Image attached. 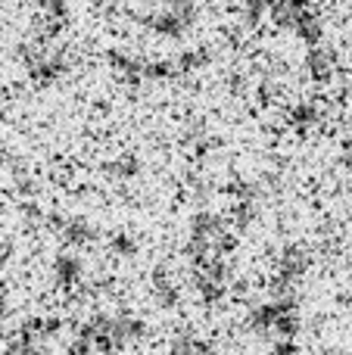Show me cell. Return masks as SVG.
Instances as JSON below:
<instances>
[{
    "label": "cell",
    "mask_w": 352,
    "mask_h": 355,
    "mask_svg": "<svg viewBox=\"0 0 352 355\" xmlns=\"http://www.w3.org/2000/svg\"><path fill=\"white\" fill-rule=\"evenodd\" d=\"M143 321L134 315H97L75 331L72 352L78 355H112L128 349L143 337Z\"/></svg>",
    "instance_id": "6da1fadb"
},
{
    "label": "cell",
    "mask_w": 352,
    "mask_h": 355,
    "mask_svg": "<svg viewBox=\"0 0 352 355\" xmlns=\"http://www.w3.org/2000/svg\"><path fill=\"white\" fill-rule=\"evenodd\" d=\"M247 327H253L256 334L272 340V346L281 343H297V334L303 331V318H299V309L290 296H278L259 302L253 312L247 315Z\"/></svg>",
    "instance_id": "7a4b0ae2"
},
{
    "label": "cell",
    "mask_w": 352,
    "mask_h": 355,
    "mask_svg": "<svg viewBox=\"0 0 352 355\" xmlns=\"http://www.w3.org/2000/svg\"><path fill=\"white\" fill-rule=\"evenodd\" d=\"M172 355H222V352L209 340L197 337V334H184V337H178L172 343Z\"/></svg>",
    "instance_id": "3957f363"
},
{
    "label": "cell",
    "mask_w": 352,
    "mask_h": 355,
    "mask_svg": "<svg viewBox=\"0 0 352 355\" xmlns=\"http://www.w3.org/2000/svg\"><path fill=\"white\" fill-rule=\"evenodd\" d=\"M56 281H60L62 290H75L81 284V265L66 256L60 265H56Z\"/></svg>",
    "instance_id": "277c9868"
},
{
    "label": "cell",
    "mask_w": 352,
    "mask_h": 355,
    "mask_svg": "<svg viewBox=\"0 0 352 355\" xmlns=\"http://www.w3.org/2000/svg\"><path fill=\"white\" fill-rule=\"evenodd\" d=\"M315 355H340V352H334V349H322V352H315Z\"/></svg>",
    "instance_id": "5b68a950"
}]
</instances>
